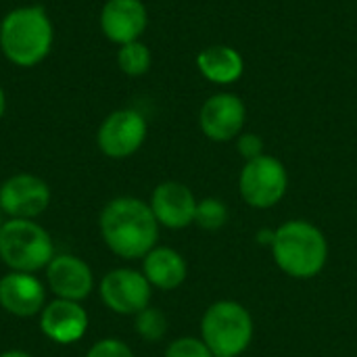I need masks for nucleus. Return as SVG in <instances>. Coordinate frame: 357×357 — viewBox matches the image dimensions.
<instances>
[{"label":"nucleus","mask_w":357,"mask_h":357,"mask_svg":"<svg viewBox=\"0 0 357 357\" xmlns=\"http://www.w3.org/2000/svg\"><path fill=\"white\" fill-rule=\"evenodd\" d=\"M100 234L105 245L123 259L144 257L155 249L159 222L140 199L117 197L109 201L100 213Z\"/></svg>","instance_id":"1"},{"label":"nucleus","mask_w":357,"mask_h":357,"mask_svg":"<svg viewBox=\"0 0 357 357\" xmlns=\"http://www.w3.org/2000/svg\"><path fill=\"white\" fill-rule=\"evenodd\" d=\"M52 21L42 6H19L0 23V48L17 67L42 63L52 48Z\"/></svg>","instance_id":"2"},{"label":"nucleus","mask_w":357,"mask_h":357,"mask_svg":"<svg viewBox=\"0 0 357 357\" xmlns=\"http://www.w3.org/2000/svg\"><path fill=\"white\" fill-rule=\"evenodd\" d=\"M276 264L295 278L316 276L328 257V245L324 234L301 220L287 222L274 232L272 243Z\"/></svg>","instance_id":"3"},{"label":"nucleus","mask_w":357,"mask_h":357,"mask_svg":"<svg viewBox=\"0 0 357 357\" xmlns=\"http://www.w3.org/2000/svg\"><path fill=\"white\" fill-rule=\"evenodd\" d=\"M54 257L48 230L33 220H6L0 230V259L10 272H40Z\"/></svg>","instance_id":"4"},{"label":"nucleus","mask_w":357,"mask_h":357,"mask_svg":"<svg viewBox=\"0 0 357 357\" xmlns=\"http://www.w3.org/2000/svg\"><path fill=\"white\" fill-rule=\"evenodd\" d=\"M203 341L213 356H232L243 354L253 337V322L249 312L234 301L213 303L201 324Z\"/></svg>","instance_id":"5"},{"label":"nucleus","mask_w":357,"mask_h":357,"mask_svg":"<svg viewBox=\"0 0 357 357\" xmlns=\"http://www.w3.org/2000/svg\"><path fill=\"white\" fill-rule=\"evenodd\" d=\"M287 186L289 176L284 165L270 155L247 161L241 172V195L249 205L257 209L276 205L284 197Z\"/></svg>","instance_id":"6"},{"label":"nucleus","mask_w":357,"mask_h":357,"mask_svg":"<svg viewBox=\"0 0 357 357\" xmlns=\"http://www.w3.org/2000/svg\"><path fill=\"white\" fill-rule=\"evenodd\" d=\"M50 205V186L33 174H15L0 186V211L8 220H33Z\"/></svg>","instance_id":"7"},{"label":"nucleus","mask_w":357,"mask_h":357,"mask_svg":"<svg viewBox=\"0 0 357 357\" xmlns=\"http://www.w3.org/2000/svg\"><path fill=\"white\" fill-rule=\"evenodd\" d=\"M146 119L134 109L113 111L98 128V149L111 159L134 155L146 140Z\"/></svg>","instance_id":"8"},{"label":"nucleus","mask_w":357,"mask_h":357,"mask_svg":"<svg viewBox=\"0 0 357 357\" xmlns=\"http://www.w3.org/2000/svg\"><path fill=\"white\" fill-rule=\"evenodd\" d=\"M100 297L111 312L121 316H136L144 307H149L151 282L146 280L144 274L136 270L117 268L102 276Z\"/></svg>","instance_id":"9"},{"label":"nucleus","mask_w":357,"mask_h":357,"mask_svg":"<svg viewBox=\"0 0 357 357\" xmlns=\"http://www.w3.org/2000/svg\"><path fill=\"white\" fill-rule=\"evenodd\" d=\"M247 119V107L234 92H218L207 98L199 113L203 134L215 142L232 140L241 134Z\"/></svg>","instance_id":"10"},{"label":"nucleus","mask_w":357,"mask_h":357,"mask_svg":"<svg viewBox=\"0 0 357 357\" xmlns=\"http://www.w3.org/2000/svg\"><path fill=\"white\" fill-rule=\"evenodd\" d=\"M40 331L56 345H73L88 331V314L77 301L54 297L40 312Z\"/></svg>","instance_id":"11"},{"label":"nucleus","mask_w":357,"mask_h":357,"mask_svg":"<svg viewBox=\"0 0 357 357\" xmlns=\"http://www.w3.org/2000/svg\"><path fill=\"white\" fill-rule=\"evenodd\" d=\"M48 289L56 299L84 301L94 289V276L90 266L75 255H54L46 266Z\"/></svg>","instance_id":"12"},{"label":"nucleus","mask_w":357,"mask_h":357,"mask_svg":"<svg viewBox=\"0 0 357 357\" xmlns=\"http://www.w3.org/2000/svg\"><path fill=\"white\" fill-rule=\"evenodd\" d=\"M46 305V289L38 276L8 272L0 278V307L17 318H31Z\"/></svg>","instance_id":"13"},{"label":"nucleus","mask_w":357,"mask_h":357,"mask_svg":"<svg viewBox=\"0 0 357 357\" xmlns=\"http://www.w3.org/2000/svg\"><path fill=\"white\" fill-rule=\"evenodd\" d=\"M146 25L149 13L142 0H109L100 10L102 33L119 46L140 40Z\"/></svg>","instance_id":"14"},{"label":"nucleus","mask_w":357,"mask_h":357,"mask_svg":"<svg viewBox=\"0 0 357 357\" xmlns=\"http://www.w3.org/2000/svg\"><path fill=\"white\" fill-rule=\"evenodd\" d=\"M151 209L159 224L172 230H180L195 222L197 201L188 186L180 182H163L151 197Z\"/></svg>","instance_id":"15"},{"label":"nucleus","mask_w":357,"mask_h":357,"mask_svg":"<svg viewBox=\"0 0 357 357\" xmlns=\"http://www.w3.org/2000/svg\"><path fill=\"white\" fill-rule=\"evenodd\" d=\"M197 67L201 75L218 86H230L241 79L245 61L241 52L226 44H213L197 54Z\"/></svg>","instance_id":"16"},{"label":"nucleus","mask_w":357,"mask_h":357,"mask_svg":"<svg viewBox=\"0 0 357 357\" xmlns=\"http://www.w3.org/2000/svg\"><path fill=\"white\" fill-rule=\"evenodd\" d=\"M142 274L146 276L151 287H157L161 291H172L180 287L186 278V261L174 249L155 247L144 255Z\"/></svg>","instance_id":"17"},{"label":"nucleus","mask_w":357,"mask_h":357,"mask_svg":"<svg viewBox=\"0 0 357 357\" xmlns=\"http://www.w3.org/2000/svg\"><path fill=\"white\" fill-rule=\"evenodd\" d=\"M117 65L130 77L144 75L149 71V67H151V50H149V46L142 44L140 40L128 42V44L119 46V50H117Z\"/></svg>","instance_id":"18"},{"label":"nucleus","mask_w":357,"mask_h":357,"mask_svg":"<svg viewBox=\"0 0 357 357\" xmlns=\"http://www.w3.org/2000/svg\"><path fill=\"white\" fill-rule=\"evenodd\" d=\"M136 333L149 343L161 341L167 333L165 314L157 307H144L140 314H136Z\"/></svg>","instance_id":"19"},{"label":"nucleus","mask_w":357,"mask_h":357,"mask_svg":"<svg viewBox=\"0 0 357 357\" xmlns=\"http://www.w3.org/2000/svg\"><path fill=\"white\" fill-rule=\"evenodd\" d=\"M228 220V209L222 201L218 199H203L201 203H197V213H195V222L203 228V230H220Z\"/></svg>","instance_id":"20"},{"label":"nucleus","mask_w":357,"mask_h":357,"mask_svg":"<svg viewBox=\"0 0 357 357\" xmlns=\"http://www.w3.org/2000/svg\"><path fill=\"white\" fill-rule=\"evenodd\" d=\"M165 357H213V354L205 345V341H199L192 337H182L167 347Z\"/></svg>","instance_id":"21"},{"label":"nucleus","mask_w":357,"mask_h":357,"mask_svg":"<svg viewBox=\"0 0 357 357\" xmlns=\"http://www.w3.org/2000/svg\"><path fill=\"white\" fill-rule=\"evenodd\" d=\"M86 357H134V354L119 339H102L88 349Z\"/></svg>","instance_id":"22"},{"label":"nucleus","mask_w":357,"mask_h":357,"mask_svg":"<svg viewBox=\"0 0 357 357\" xmlns=\"http://www.w3.org/2000/svg\"><path fill=\"white\" fill-rule=\"evenodd\" d=\"M236 149L247 161H251L264 155V140L257 134H241L236 140Z\"/></svg>","instance_id":"23"},{"label":"nucleus","mask_w":357,"mask_h":357,"mask_svg":"<svg viewBox=\"0 0 357 357\" xmlns=\"http://www.w3.org/2000/svg\"><path fill=\"white\" fill-rule=\"evenodd\" d=\"M0 357H31L27 351H21V349H10V351H4L0 354Z\"/></svg>","instance_id":"24"},{"label":"nucleus","mask_w":357,"mask_h":357,"mask_svg":"<svg viewBox=\"0 0 357 357\" xmlns=\"http://www.w3.org/2000/svg\"><path fill=\"white\" fill-rule=\"evenodd\" d=\"M4 109H6V98H4V90L0 88V119L4 115Z\"/></svg>","instance_id":"25"},{"label":"nucleus","mask_w":357,"mask_h":357,"mask_svg":"<svg viewBox=\"0 0 357 357\" xmlns=\"http://www.w3.org/2000/svg\"><path fill=\"white\" fill-rule=\"evenodd\" d=\"M2 215H4V213L0 211V230H2V226H4V220H2Z\"/></svg>","instance_id":"26"},{"label":"nucleus","mask_w":357,"mask_h":357,"mask_svg":"<svg viewBox=\"0 0 357 357\" xmlns=\"http://www.w3.org/2000/svg\"><path fill=\"white\" fill-rule=\"evenodd\" d=\"M213 357H232V356H213Z\"/></svg>","instance_id":"27"}]
</instances>
